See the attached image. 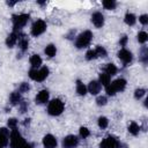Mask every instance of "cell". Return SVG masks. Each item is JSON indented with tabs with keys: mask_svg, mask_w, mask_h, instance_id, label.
Returning a JSON list of instances; mask_svg holds the SVG:
<instances>
[{
	"mask_svg": "<svg viewBox=\"0 0 148 148\" xmlns=\"http://www.w3.org/2000/svg\"><path fill=\"white\" fill-rule=\"evenodd\" d=\"M96 102H97L98 105H105V104H106V97H104V96H99V97L96 99Z\"/></svg>",
	"mask_w": 148,
	"mask_h": 148,
	"instance_id": "836d02e7",
	"label": "cell"
},
{
	"mask_svg": "<svg viewBox=\"0 0 148 148\" xmlns=\"http://www.w3.org/2000/svg\"><path fill=\"white\" fill-rule=\"evenodd\" d=\"M147 39H148V35H147V32L141 31V32L138 34V40H139V43H146Z\"/></svg>",
	"mask_w": 148,
	"mask_h": 148,
	"instance_id": "83f0119b",
	"label": "cell"
},
{
	"mask_svg": "<svg viewBox=\"0 0 148 148\" xmlns=\"http://www.w3.org/2000/svg\"><path fill=\"white\" fill-rule=\"evenodd\" d=\"M95 52H96V54H97V57H106V50L103 47V46H97L96 49H95Z\"/></svg>",
	"mask_w": 148,
	"mask_h": 148,
	"instance_id": "4316f807",
	"label": "cell"
},
{
	"mask_svg": "<svg viewBox=\"0 0 148 148\" xmlns=\"http://www.w3.org/2000/svg\"><path fill=\"white\" fill-rule=\"evenodd\" d=\"M9 141V132L7 128H0V148H5Z\"/></svg>",
	"mask_w": 148,
	"mask_h": 148,
	"instance_id": "7c38bea8",
	"label": "cell"
},
{
	"mask_svg": "<svg viewBox=\"0 0 148 148\" xmlns=\"http://www.w3.org/2000/svg\"><path fill=\"white\" fill-rule=\"evenodd\" d=\"M105 73L108 74V75H114L116 73H117V67L113 65V64H108V66H106V68H105Z\"/></svg>",
	"mask_w": 148,
	"mask_h": 148,
	"instance_id": "603a6c76",
	"label": "cell"
},
{
	"mask_svg": "<svg viewBox=\"0 0 148 148\" xmlns=\"http://www.w3.org/2000/svg\"><path fill=\"white\" fill-rule=\"evenodd\" d=\"M28 46H29L28 39L25 38V36H22V37L20 38V47H21V50H22V51H25V50L28 49Z\"/></svg>",
	"mask_w": 148,
	"mask_h": 148,
	"instance_id": "d4e9b609",
	"label": "cell"
},
{
	"mask_svg": "<svg viewBox=\"0 0 148 148\" xmlns=\"http://www.w3.org/2000/svg\"><path fill=\"white\" fill-rule=\"evenodd\" d=\"M119 43H120V45H121V46H125V45H126V43H127V37H126V36H123Z\"/></svg>",
	"mask_w": 148,
	"mask_h": 148,
	"instance_id": "8d00e7d4",
	"label": "cell"
},
{
	"mask_svg": "<svg viewBox=\"0 0 148 148\" xmlns=\"http://www.w3.org/2000/svg\"><path fill=\"white\" fill-rule=\"evenodd\" d=\"M110 86H111V88L114 90V92H117V91H123V90L125 89V87H126V80H125V79H117V80H114L112 83H110Z\"/></svg>",
	"mask_w": 148,
	"mask_h": 148,
	"instance_id": "8fae6325",
	"label": "cell"
},
{
	"mask_svg": "<svg viewBox=\"0 0 148 148\" xmlns=\"http://www.w3.org/2000/svg\"><path fill=\"white\" fill-rule=\"evenodd\" d=\"M16 125H17V120L12 118V119H8V126L12 128V130H15L16 128Z\"/></svg>",
	"mask_w": 148,
	"mask_h": 148,
	"instance_id": "d6a6232c",
	"label": "cell"
},
{
	"mask_svg": "<svg viewBox=\"0 0 148 148\" xmlns=\"http://www.w3.org/2000/svg\"><path fill=\"white\" fill-rule=\"evenodd\" d=\"M45 30H46V23L43 20H37L31 27V34L32 36H36V37L42 35Z\"/></svg>",
	"mask_w": 148,
	"mask_h": 148,
	"instance_id": "8992f818",
	"label": "cell"
},
{
	"mask_svg": "<svg viewBox=\"0 0 148 148\" xmlns=\"http://www.w3.org/2000/svg\"><path fill=\"white\" fill-rule=\"evenodd\" d=\"M118 57H119V59H120L125 65L130 64V62L132 61V58H133L132 53H131L128 50H126V49L120 50V51L118 52Z\"/></svg>",
	"mask_w": 148,
	"mask_h": 148,
	"instance_id": "9c48e42d",
	"label": "cell"
},
{
	"mask_svg": "<svg viewBox=\"0 0 148 148\" xmlns=\"http://www.w3.org/2000/svg\"><path fill=\"white\" fill-rule=\"evenodd\" d=\"M135 21H136V18H135V15H134V14L127 13V14L125 15V23H126V24L133 25V24L135 23Z\"/></svg>",
	"mask_w": 148,
	"mask_h": 148,
	"instance_id": "44dd1931",
	"label": "cell"
},
{
	"mask_svg": "<svg viewBox=\"0 0 148 148\" xmlns=\"http://www.w3.org/2000/svg\"><path fill=\"white\" fill-rule=\"evenodd\" d=\"M91 22L92 24L96 27V28H102L103 24H104V16L102 13L99 12H96L91 15Z\"/></svg>",
	"mask_w": 148,
	"mask_h": 148,
	"instance_id": "ba28073f",
	"label": "cell"
},
{
	"mask_svg": "<svg viewBox=\"0 0 148 148\" xmlns=\"http://www.w3.org/2000/svg\"><path fill=\"white\" fill-rule=\"evenodd\" d=\"M44 148H56L57 147V139L52 134H46L43 139Z\"/></svg>",
	"mask_w": 148,
	"mask_h": 148,
	"instance_id": "30bf717a",
	"label": "cell"
},
{
	"mask_svg": "<svg viewBox=\"0 0 148 148\" xmlns=\"http://www.w3.org/2000/svg\"><path fill=\"white\" fill-rule=\"evenodd\" d=\"M145 94H146V90H145V89H142V88H138V89L134 91V97H135L136 99H140Z\"/></svg>",
	"mask_w": 148,
	"mask_h": 148,
	"instance_id": "f546056e",
	"label": "cell"
},
{
	"mask_svg": "<svg viewBox=\"0 0 148 148\" xmlns=\"http://www.w3.org/2000/svg\"><path fill=\"white\" fill-rule=\"evenodd\" d=\"M103 6H104L105 9H114L116 2L113 0H104L103 1Z\"/></svg>",
	"mask_w": 148,
	"mask_h": 148,
	"instance_id": "484cf974",
	"label": "cell"
},
{
	"mask_svg": "<svg viewBox=\"0 0 148 148\" xmlns=\"http://www.w3.org/2000/svg\"><path fill=\"white\" fill-rule=\"evenodd\" d=\"M91 38H92V34H91V31L86 30V31H83L82 34H80L79 37L76 38V40H75V46H76L77 49L86 47V46H88V45L90 44Z\"/></svg>",
	"mask_w": 148,
	"mask_h": 148,
	"instance_id": "7a4b0ae2",
	"label": "cell"
},
{
	"mask_svg": "<svg viewBox=\"0 0 148 148\" xmlns=\"http://www.w3.org/2000/svg\"><path fill=\"white\" fill-rule=\"evenodd\" d=\"M49 75V68L47 67H42L40 69H35V68H31L29 71V76L35 80V81H38V82H42L44 81Z\"/></svg>",
	"mask_w": 148,
	"mask_h": 148,
	"instance_id": "3957f363",
	"label": "cell"
},
{
	"mask_svg": "<svg viewBox=\"0 0 148 148\" xmlns=\"http://www.w3.org/2000/svg\"><path fill=\"white\" fill-rule=\"evenodd\" d=\"M44 52H45V54L49 56V57H54L56 53H57V49H56V46H54L53 44H49V45L45 47Z\"/></svg>",
	"mask_w": 148,
	"mask_h": 148,
	"instance_id": "ffe728a7",
	"label": "cell"
},
{
	"mask_svg": "<svg viewBox=\"0 0 148 148\" xmlns=\"http://www.w3.org/2000/svg\"><path fill=\"white\" fill-rule=\"evenodd\" d=\"M49 101V91L47 90H40L36 96V103L43 104Z\"/></svg>",
	"mask_w": 148,
	"mask_h": 148,
	"instance_id": "5bb4252c",
	"label": "cell"
},
{
	"mask_svg": "<svg viewBox=\"0 0 148 148\" xmlns=\"http://www.w3.org/2000/svg\"><path fill=\"white\" fill-rule=\"evenodd\" d=\"M108 124H109V121H108V119L105 117H99L98 118V126L101 128H106L108 127Z\"/></svg>",
	"mask_w": 148,
	"mask_h": 148,
	"instance_id": "f1b7e54d",
	"label": "cell"
},
{
	"mask_svg": "<svg viewBox=\"0 0 148 148\" xmlns=\"http://www.w3.org/2000/svg\"><path fill=\"white\" fill-rule=\"evenodd\" d=\"M29 89H30L29 84H28V83H25V82H23V83L21 84V87H20V89H18V90H20L21 92H24V91H28Z\"/></svg>",
	"mask_w": 148,
	"mask_h": 148,
	"instance_id": "e575fe53",
	"label": "cell"
},
{
	"mask_svg": "<svg viewBox=\"0 0 148 148\" xmlns=\"http://www.w3.org/2000/svg\"><path fill=\"white\" fill-rule=\"evenodd\" d=\"M79 145V139L75 135H67L62 140V147L64 148H76Z\"/></svg>",
	"mask_w": 148,
	"mask_h": 148,
	"instance_id": "52a82bcc",
	"label": "cell"
},
{
	"mask_svg": "<svg viewBox=\"0 0 148 148\" xmlns=\"http://www.w3.org/2000/svg\"><path fill=\"white\" fill-rule=\"evenodd\" d=\"M30 64H31L32 68L37 69V68L42 65V58H40L38 54H34V56L30 58Z\"/></svg>",
	"mask_w": 148,
	"mask_h": 148,
	"instance_id": "e0dca14e",
	"label": "cell"
},
{
	"mask_svg": "<svg viewBox=\"0 0 148 148\" xmlns=\"http://www.w3.org/2000/svg\"><path fill=\"white\" fill-rule=\"evenodd\" d=\"M29 14H20V15H14L13 16V24H14V31L21 29L27 24L29 21Z\"/></svg>",
	"mask_w": 148,
	"mask_h": 148,
	"instance_id": "5b68a950",
	"label": "cell"
},
{
	"mask_svg": "<svg viewBox=\"0 0 148 148\" xmlns=\"http://www.w3.org/2000/svg\"><path fill=\"white\" fill-rule=\"evenodd\" d=\"M23 148H34V147H32V145H31V143H25Z\"/></svg>",
	"mask_w": 148,
	"mask_h": 148,
	"instance_id": "f35d334b",
	"label": "cell"
},
{
	"mask_svg": "<svg viewBox=\"0 0 148 148\" xmlns=\"http://www.w3.org/2000/svg\"><path fill=\"white\" fill-rule=\"evenodd\" d=\"M104 142H105V145H106L108 148H119V147H120L119 141H118L114 136H112V135H109V136L104 140Z\"/></svg>",
	"mask_w": 148,
	"mask_h": 148,
	"instance_id": "4fadbf2b",
	"label": "cell"
},
{
	"mask_svg": "<svg viewBox=\"0 0 148 148\" xmlns=\"http://www.w3.org/2000/svg\"><path fill=\"white\" fill-rule=\"evenodd\" d=\"M95 58H97V54H96L95 50H89V51L86 53V59H87V60H92V59H95Z\"/></svg>",
	"mask_w": 148,
	"mask_h": 148,
	"instance_id": "4dcf8cb0",
	"label": "cell"
},
{
	"mask_svg": "<svg viewBox=\"0 0 148 148\" xmlns=\"http://www.w3.org/2000/svg\"><path fill=\"white\" fill-rule=\"evenodd\" d=\"M17 39H18V35L16 34V31L12 32V34L7 37V39H6V44H7V46H8V47H13V46L15 45V43L17 42Z\"/></svg>",
	"mask_w": 148,
	"mask_h": 148,
	"instance_id": "2e32d148",
	"label": "cell"
},
{
	"mask_svg": "<svg viewBox=\"0 0 148 148\" xmlns=\"http://www.w3.org/2000/svg\"><path fill=\"white\" fill-rule=\"evenodd\" d=\"M139 131H140V127H139V125L136 124V123H131L130 124V126H128V132L131 133V134H133V135H136L138 133H139Z\"/></svg>",
	"mask_w": 148,
	"mask_h": 148,
	"instance_id": "7402d4cb",
	"label": "cell"
},
{
	"mask_svg": "<svg viewBox=\"0 0 148 148\" xmlns=\"http://www.w3.org/2000/svg\"><path fill=\"white\" fill-rule=\"evenodd\" d=\"M139 21L142 23V24H147L148 23V16L145 14V15H141L140 17H139Z\"/></svg>",
	"mask_w": 148,
	"mask_h": 148,
	"instance_id": "d590c367",
	"label": "cell"
},
{
	"mask_svg": "<svg viewBox=\"0 0 148 148\" xmlns=\"http://www.w3.org/2000/svg\"><path fill=\"white\" fill-rule=\"evenodd\" d=\"M99 148H108V147H106V145H105V142H104V140L101 142V145H99Z\"/></svg>",
	"mask_w": 148,
	"mask_h": 148,
	"instance_id": "74e56055",
	"label": "cell"
},
{
	"mask_svg": "<svg viewBox=\"0 0 148 148\" xmlns=\"http://www.w3.org/2000/svg\"><path fill=\"white\" fill-rule=\"evenodd\" d=\"M89 134H90V132H89V130H88L87 127H81V128H80V135H81L83 139H84V138H88Z\"/></svg>",
	"mask_w": 148,
	"mask_h": 148,
	"instance_id": "1f68e13d",
	"label": "cell"
},
{
	"mask_svg": "<svg viewBox=\"0 0 148 148\" xmlns=\"http://www.w3.org/2000/svg\"><path fill=\"white\" fill-rule=\"evenodd\" d=\"M7 5H9V6H13V5H15V2H12V1H8V2H7Z\"/></svg>",
	"mask_w": 148,
	"mask_h": 148,
	"instance_id": "ab89813d",
	"label": "cell"
},
{
	"mask_svg": "<svg viewBox=\"0 0 148 148\" xmlns=\"http://www.w3.org/2000/svg\"><path fill=\"white\" fill-rule=\"evenodd\" d=\"M110 80H111V76L108 75L106 73H101L99 74V83L103 84V86H109L110 84Z\"/></svg>",
	"mask_w": 148,
	"mask_h": 148,
	"instance_id": "ac0fdd59",
	"label": "cell"
},
{
	"mask_svg": "<svg viewBox=\"0 0 148 148\" xmlns=\"http://www.w3.org/2000/svg\"><path fill=\"white\" fill-rule=\"evenodd\" d=\"M64 111V103L56 98V99H52L50 103H49V106H47V112L51 114V116H59L61 112Z\"/></svg>",
	"mask_w": 148,
	"mask_h": 148,
	"instance_id": "277c9868",
	"label": "cell"
},
{
	"mask_svg": "<svg viewBox=\"0 0 148 148\" xmlns=\"http://www.w3.org/2000/svg\"><path fill=\"white\" fill-rule=\"evenodd\" d=\"M76 92H77L79 95H81V96L86 95V92H87V87H86L80 80L76 81Z\"/></svg>",
	"mask_w": 148,
	"mask_h": 148,
	"instance_id": "d6986e66",
	"label": "cell"
},
{
	"mask_svg": "<svg viewBox=\"0 0 148 148\" xmlns=\"http://www.w3.org/2000/svg\"><path fill=\"white\" fill-rule=\"evenodd\" d=\"M27 142L24 141L23 136L20 134V132L15 128L10 132V148H23Z\"/></svg>",
	"mask_w": 148,
	"mask_h": 148,
	"instance_id": "6da1fadb",
	"label": "cell"
},
{
	"mask_svg": "<svg viewBox=\"0 0 148 148\" xmlns=\"http://www.w3.org/2000/svg\"><path fill=\"white\" fill-rule=\"evenodd\" d=\"M9 98H10V102H12V104H17V103H20V101H21V96H20V92H17V91H15V92H12Z\"/></svg>",
	"mask_w": 148,
	"mask_h": 148,
	"instance_id": "cb8c5ba5",
	"label": "cell"
},
{
	"mask_svg": "<svg viewBox=\"0 0 148 148\" xmlns=\"http://www.w3.org/2000/svg\"><path fill=\"white\" fill-rule=\"evenodd\" d=\"M101 87L102 86H101V83L98 81H91L89 83V86H88V90H89V92L91 95H97L99 92V90H101Z\"/></svg>",
	"mask_w": 148,
	"mask_h": 148,
	"instance_id": "9a60e30c",
	"label": "cell"
}]
</instances>
